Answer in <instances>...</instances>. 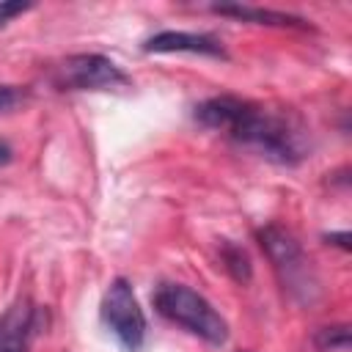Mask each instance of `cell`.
<instances>
[{
  "label": "cell",
  "mask_w": 352,
  "mask_h": 352,
  "mask_svg": "<svg viewBox=\"0 0 352 352\" xmlns=\"http://www.w3.org/2000/svg\"><path fill=\"white\" fill-rule=\"evenodd\" d=\"M192 118L206 129L226 132L234 143L278 165H297L311 151L308 132L297 118L270 113L239 96L204 99L195 104Z\"/></svg>",
  "instance_id": "obj_1"
},
{
  "label": "cell",
  "mask_w": 352,
  "mask_h": 352,
  "mask_svg": "<svg viewBox=\"0 0 352 352\" xmlns=\"http://www.w3.org/2000/svg\"><path fill=\"white\" fill-rule=\"evenodd\" d=\"M256 236H258V245L264 248L267 258L272 261L280 289L297 305H305V308L316 305L322 297V280H319L311 258L305 256L302 245L297 242V236L278 223H267L264 228H258Z\"/></svg>",
  "instance_id": "obj_2"
},
{
  "label": "cell",
  "mask_w": 352,
  "mask_h": 352,
  "mask_svg": "<svg viewBox=\"0 0 352 352\" xmlns=\"http://www.w3.org/2000/svg\"><path fill=\"white\" fill-rule=\"evenodd\" d=\"M154 308L168 322L184 327L212 346H223L228 341V322L214 311V305L184 283H160L154 292Z\"/></svg>",
  "instance_id": "obj_3"
},
{
  "label": "cell",
  "mask_w": 352,
  "mask_h": 352,
  "mask_svg": "<svg viewBox=\"0 0 352 352\" xmlns=\"http://www.w3.org/2000/svg\"><path fill=\"white\" fill-rule=\"evenodd\" d=\"M102 322L104 327L121 341L126 352H140L146 341V314L135 297V289L126 278L110 280L104 297H102Z\"/></svg>",
  "instance_id": "obj_4"
},
{
  "label": "cell",
  "mask_w": 352,
  "mask_h": 352,
  "mask_svg": "<svg viewBox=\"0 0 352 352\" xmlns=\"http://www.w3.org/2000/svg\"><path fill=\"white\" fill-rule=\"evenodd\" d=\"M55 82L63 91H113V88H126L129 77L110 58L96 52H80V55H69L58 66Z\"/></svg>",
  "instance_id": "obj_5"
},
{
  "label": "cell",
  "mask_w": 352,
  "mask_h": 352,
  "mask_svg": "<svg viewBox=\"0 0 352 352\" xmlns=\"http://www.w3.org/2000/svg\"><path fill=\"white\" fill-rule=\"evenodd\" d=\"M143 52H190V55H206L217 60H228V52L214 36L206 33H187V30H162L143 41Z\"/></svg>",
  "instance_id": "obj_6"
},
{
  "label": "cell",
  "mask_w": 352,
  "mask_h": 352,
  "mask_svg": "<svg viewBox=\"0 0 352 352\" xmlns=\"http://www.w3.org/2000/svg\"><path fill=\"white\" fill-rule=\"evenodd\" d=\"M36 330V308L30 300H16L0 316V352H28L30 336Z\"/></svg>",
  "instance_id": "obj_7"
},
{
  "label": "cell",
  "mask_w": 352,
  "mask_h": 352,
  "mask_svg": "<svg viewBox=\"0 0 352 352\" xmlns=\"http://www.w3.org/2000/svg\"><path fill=\"white\" fill-rule=\"evenodd\" d=\"M220 16H231L239 22H253V25H267V28H300L311 30V25L302 16L286 14V11H272V8H258V6H242V3H214L209 6Z\"/></svg>",
  "instance_id": "obj_8"
},
{
  "label": "cell",
  "mask_w": 352,
  "mask_h": 352,
  "mask_svg": "<svg viewBox=\"0 0 352 352\" xmlns=\"http://www.w3.org/2000/svg\"><path fill=\"white\" fill-rule=\"evenodd\" d=\"M220 258H223V267L228 270V275L236 280V283H248L250 275H253V267H250V258L248 253L234 245V242H223L220 248Z\"/></svg>",
  "instance_id": "obj_9"
},
{
  "label": "cell",
  "mask_w": 352,
  "mask_h": 352,
  "mask_svg": "<svg viewBox=\"0 0 352 352\" xmlns=\"http://www.w3.org/2000/svg\"><path fill=\"white\" fill-rule=\"evenodd\" d=\"M314 346L319 352H346L349 349V324L319 327L314 336Z\"/></svg>",
  "instance_id": "obj_10"
},
{
  "label": "cell",
  "mask_w": 352,
  "mask_h": 352,
  "mask_svg": "<svg viewBox=\"0 0 352 352\" xmlns=\"http://www.w3.org/2000/svg\"><path fill=\"white\" fill-rule=\"evenodd\" d=\"M30 8H33V3H19V0H14V3H0V30H3L14 16H19V14L30 11Z\"/></svg>",
  "instance_id": "obj_11"
},
{
  "label": "cell",
  "mask_w": 352,
  "mask_h": 352,
  "mask_svg": "<svg viewBox=\"0 0 352 352\" xmlns=\"http://www.w3.org/2000/svg\"><path fill=\"white\" fill-rule=\"evenodd\" d=\"M22 102V91L14 85H0V113H8Z\"/></svg>",
  "instance_id": "obj_12"
},
{
  "label": "cell",
  "mask_w": 352,
  "mask_h": 352,
  "mask_svg": "<svg viewBox=\"0 0 352 352\" xmlns=\"http://www.w3.org/2000/svg\"><path fill=\"white\" fill-rule=\"evenodd\" d=\"M324 239H327V242H333V245H338V248H344V250H349V234H346V231H338V234H327Z\"/></svg>",
  "instance_id": "obj_13"
},
{
  "label": "cell",
  "mask_w": 352,
  "mask_h": 352,
  "mask_svg": "<svg viewBox=\"0 0 352 352\" xmlns=\"http://www.w3.org/2000/svg\"><path fill=\"white\" fill-rule=\"evenodd\" d=\"M11 157H14L11 146H8L6 140H0V168H3V165H8V162H11Z\"/></svg>",
  "instance_id": "obj_14"
}]
</instances>
